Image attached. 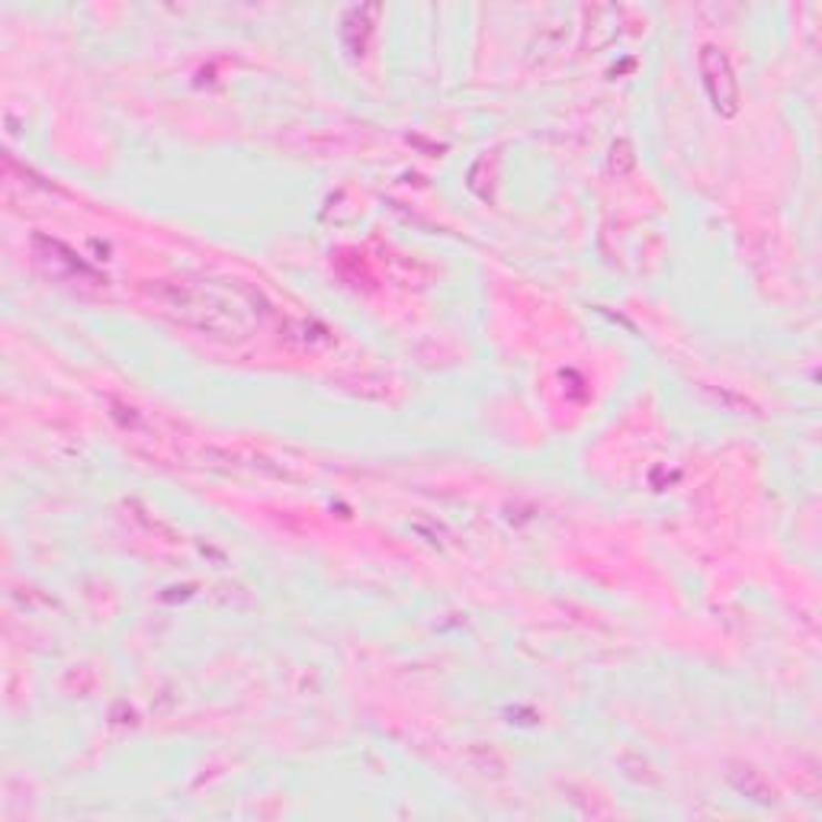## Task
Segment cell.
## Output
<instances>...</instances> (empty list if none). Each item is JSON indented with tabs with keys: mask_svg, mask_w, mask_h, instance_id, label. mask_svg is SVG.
<instances>
[{
	"mask_svg": "<svg viewBox=\"0 0 822 822\" xmlns=\"http://www.w3.org/2000/svg\"><path fill=\"white\" fill-rule=\"evenodd\" d=\"M701 64H703V81H707V91H710V97H713L717 110H723V113H735L739 91H735V81H732L727 59H723L717 49H703Z\"/></svg>",
	"mask_w": 822,
	"mask_h": 822,
	"instance_id": "cell-1",
	"label": "cell"
}]
</instances>
